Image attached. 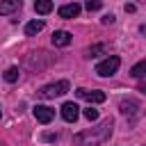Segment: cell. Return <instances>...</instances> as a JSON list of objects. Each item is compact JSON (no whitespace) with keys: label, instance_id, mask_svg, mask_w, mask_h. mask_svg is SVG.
I'll return each mask as SVG.
<instances>
[{"label":"cell","instance_id":"obj_1","mask_svg":"<svg viewBox=\"0 0 146 146\" xmlns=\"http://www.w3.org/2000/svg\"><path fill=\"white\" fill-rule=\"evenodd\" d=\"M112 128H114V121L112 119H105L98 125L87 128V130L73 135V146H100V144H105L110 139Z\"/></svg>","mask_w":146,"mask_h":146},{"label":"cell","instance_id":"obj_5","mask_svg":"<svg viewBox=\"0 0 146 146\" xmlns=\"http://www.w3.org/2000/svg\"><path fill=\"white\" fill-rule=\"evenodd\" d=\"M32 114H34V119H36L39 123H50L52 116H55V110H50V107H46V105H34V107H32Z\"/></svg>","mask_w":146,"mask_h":146},{"label":"cell","instance_id":"obj_7","mask_svg":"<svg viewBox=\"0 0 146 146\" xmlns=\"http://www.w3.org/2000/svg\"><path fill=\"white\" fill-rule=\"evenodd\" d=\"M21 0H0V16H7V14H14L21 9Z\"/></svg>","mask_w":146,"mask_h":146},{"label":"cell","instance_id":"obj_4","mask_svg":"<svg viewBox=\"0 0 146 146\" xmlns=\"http://www.w3.org/2000/svg\"><path fill=\"white\" fill-rule=\"evenodd\" d=\"M75 96L78 98H82V100H89V103H105V91H98V89H84V87H80L78 91H75Z\"/></svg>","mask_w":146,"mask_h":146},{"label":"cell","instance_id":"obj_8","mask_svg":"<svg viewBox=\"0 0 146 146\" xmlns=\"http://www.w3.org/2000/svg\"><path fill=\"white\" fill-rule=\"evenodd\" d=\"M80 14V5L71 2V5H62L59 7V18H75Z\"/></svg>","mask_w":146,"mask_h":146},{"label":"cell","instance_id":"obj_16","mask_svg":"<svg viewBox=\"0 0 146 146\" xmlns=\"http://www.w3.org/2000/svg\"><path fill=\"white\" fill-rule=\"evenodd\" d=\"M84 7H87L89 11H96V9H100V7H103V2H100V0H87V2H84Z\"/></svg>","mask_w":146,"mask_h":146},{"label":"cell","instance_id":"obj_12","mask_svg":"<svg viewBox=\"0 0 146 146\" xmlns=\"http://www.w3.org/2000/svg\"><path fill=\"white\" fill-rule=\"evenodd\" d=\"M137 107H139L137 100H121V112H123V114H135Z\"/></svg>","mask_w":146,"mask_h":146},{"label":"cell","instance_id":"obj_15","mask_svg":"<svg viewBox=\"0 0 146 146\" xmlns=\"http://www.w3.org/2000/svg\"><path fill=\"white\" fill-rule=\"evenodd\" d=\"M100 52H105V46H100V43H96V46H91V48L87 50V57H98Z\"/></svg>","mask_w":146,"mask_h":146},{"label":"cell","instance_id":"obj_3","mask_svg":"<svg viewBox=\"0 0 146 146\" xmlns=\"http://www.w3.org/2000/svg\"><path fill=\"white\" fill-rule=\"evenodd\" d=\"M119 66H121V59H119L116 55H110L107 59H103V62L96 66V73H98L100 78H110V75H114V73L119 71Z\"/></svg>","mask_w":146,"mask_h":146},{"label":"cell","instance_id":"obj_10","mask_svg":"<svg viewBox=\"0 0 146 146\" xmlns=\"http://www.w3.org/2000/svg\"><path fill=\"white\" fill-rule=\"evenodd\" d=\"M34 11L36 14H50L52 11V0H34Z\"/></svg>","mask_w":146,"mask_h":146},{"label":"cell","instance_id":"obj_13","mask_svg":"<svg viewBox=\"0 0 146 146\" xmlns=\"http://www.w3.org/2000/svg\"><path fill=\"white\" fill-rule=\"evenodd\" d=\"M144 68H146V62L141 59V62H137V64L132 66L130 75H132V78H137V80H141V78H144Z\"/></svg>","mask_w":146,"mask_h":146},{"label":"cell","instance_id":"obj_9","mask_svg":"<svg viewBox=\"0 0 146 146\" xmlns=\"http://www.w3.org/2000/svg\"><path fill=\"white\" fill-rule=\"evenodd\" d=\"M68 43H71V32H66V30H57V32H52V46L64 48V46H68Z\"/></svg>","mask_w":146,"mask_h":146},{"label":"cell","instance_id":"obj_2","mask_svg":"<svg viewBox=\"0 0 146 146\" xmlns=\"http://www.w3.org/2000/svg\"><path fill=\"white\" fill-rule=\"evenodd\" d=\"M68 89H71V84H68L66 80H57V82L43 84V87L36 91V96H39V98H43V100H48V98H57V96H64Z\"/></svg>","mask_w":146,"mask_h":146},{"label":"cell","instance_id":"obj_20","mask_svg":"<svg viewBox=\"0 0 146 146\" xmlns=\"http://www.w3.org/2000/svg\"><path fill=\"white\" fill-rule=\"evenodd\" d=\"M0 116H2V110H0Z\"/></svg>","mask_w":146,"mask_h":146},{"label":"cell","instance_id":"obj_18","mask_svg":"<svg viewBox=\"0 0 146 146\" xmlns=\"http://www.w3.org/2000/svg\"><path fill=\"white\" fill-rule=\"evenodd\" d=\"M103 23H105V25L114 23V16H112V14H105V16H103Z\"/></svg>","mask_w":146,"mask_h":146},{"label":"cell","instance_id":"obj_17","mask_svg":"<svg viewBox=\"0 0 146 146\" xmlns=\"http://www.w3.org/2000/svg\"><path fill=\"white\" fill-rule=\"evenodd\" d=\"M84 119H89V121H96V119H98V110H94V107L84 110Z\"/></svg>","mask_w":146,"mask_h":146},{"label":"cell","instance_id":"obj_19","mask_svg":"<svg viewBox=\"0 0 146 146\" xmlns=\"http://www.w3.org/2000/svg\"><path fill=\"white\" fill-rule=\"evenodd\" d=\"M43 139H46V141H55V139H57V135H52V132H46V135H43Z\"/></svg>","mask_w":146,"mask_h":146},{"label":"cell","instance_id":"obj_6","mask_svg":"<svg viewBox=\"0 0 146 146\" xmlns=\"http://www.w3.org/2000/svg\"><path fill=\"white\" fill-rule=\"evenodd\" d=\"M80 107L75 105V103H64L62 105V119L64 121H68V123H75L78 121V116H80V112H78Z\"/></svg>","mask_w":146,"mask_h":146},{"label":"cell","instance_id":"obj_11","mask_svg":"<svg viewBox=\"0 0 146 146\" xmlns=\"http://www.w3.org/2000/svg\"><path fill=\"white\" fill-rule=\"evenodd\" d=\"M43 30V21H30L27 25H25V34L27 36H34V34H39Z\"/></svg>","mask_w":146,"mask_h":146},{"label":"cell","instance_id":"obj_14","mask_svg":"<svg viewBox=\"0 0 146 146\" xmlns=\"http://www.w3.org/2000/svg\"><path fill=\"white\" fill-rule=\"evenodd\" d=\"M2 78H5V82H16V80H18V68H16V66H11V68H7Z\"/></svg>","mask_w":146,"mask_h":146}]
</instances>
